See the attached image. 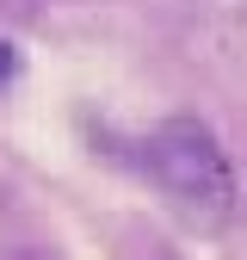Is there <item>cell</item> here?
I'll list each match as a JSON object with an SVG mask.
<instances>
[{
  "instance_id": "6da1fadb",
  "label": "cell",
  "mask_w": 247,
  "mask_h": 260,
  "mask_svg": "<svg viewBox=\"0 0 247 260\" xmlns=\"http://www.w3.org/2000/svg\"><path fill=\"white\" fill-rule=\"evenodd\" d=\"M148 174L161 180V192L179 205V217L204 223V230L229 223V211H235V168H229V155H223L210 124L167 118L148 137Z\"/></svg>"
},
{
  "instance_id": "7a4b0ae2",
  "label": "cell",
  "mask_w": 247,
  "mask_h": 260,
  "mask_svg": "<svg viewBox=\"0 0 247 260\" xmlns=\"http://www.w3.org/2000/svg\"><path fill=\"white\" fill-rule=\"evenodd\" d=\"M0 260H62V254L44 242H13V248H0Z\"/></svg>"
},
{
  "instance_id": "277c9868",
  "label": "cell",
  "mask_w": 247,
  "mask_h": 260,
  "mask_svg": "<svg viewBox=\"0 0 247 260\" xmlns=\"http://www.w3.org/2000/svg\"><path fill=\"white\" fill-rule=\"evenodd\" d=\"M241 7H247V0H241Z\"/></svg>"
},
{
  "instance_id": "3957f363",
  "label": "cell",
  "mask_w": 247,
  "mask_h": 260,
  "mask_svg": "<svg viewBox=\"0 0 247 260\" xmlns=\"http://www.w3.org/2000/svg\"><path fill=\"white\" fill-rule=\"evenodd\" d=\"M13 75H19V50H13V44H7V38H0V87H7V81H13Z\"/></svg>"
}]
</instances>
